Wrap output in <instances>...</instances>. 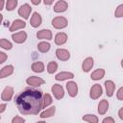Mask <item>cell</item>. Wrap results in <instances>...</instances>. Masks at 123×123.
Wrapping results in <instances>:
<instances>
[{"mask_svg": "<svg viewBox=\"0 0 123 123\" xmlns=\"http://www.w3.org/2000/svg\"><path fill=\"white\" fill-rule=\"evenodd\" d=\"M40 3V1L38 0V1H32V4H34V5H38Z\"/></svg>", "mask_w": 123, "mask_h": 123, "instance_id": "38", "label": "cell"}, {"mask_svg": "<svg viewBox=\"0 0 123 123\" xmlns=\"http://www.w3.org/2000/svg\"><path fill=\"white\" fill-rule=\"evenodd\" d=\"M15 104L22 114H37L42 109V93L37 89L26 88L16 96Z\"/></svg>", "mask_w": 123, "mask_h": 123, "instance_id": "1", "label": "cell"}, {"mask_svg": "<svg viewBox=\"0 0 123 123\" xmlns=\"http://www.w3.org/2000/svg\"><path fill=\"white\" fill-rule=\"evenodd\" d=\"M7 108V105L6 104H0V113L3 112Z\"/></svg>", "mask_w": 123, "mask_h": 123, "instance_id": "35", "label": "cell"}, {"mask_svg": "<svg viewBox=\"0 0 123 123\" xmlns=\"http://www.w3.org/2000/svg\"><path fill=\"white\" fill-rule=\"evenodd\" d=\"M12 123H25V120L20 116H14L12 120Z\"/></svg>", "mask_w": 123, "mask_h": 123, "instance_id": "31", "label": "cell"}, {"mask_svg": "<svg viewBox=\"0 0 123 123\" xmlns=\"http://www.w3.org/2000/svg\"><path fill=\"white\" fill-rule=\"evenodd\" d=\"M13 95V88L12 86H6L1 94V98L3 101H10Z\"/></svg>", "mask_w": 123, "mask_h": 123, "instance_id": "12", "label": "cell"}, {"mask_svg": "<svg viewBox=\"0 0 123 123\" xmlns=\"http://www.w3.org/2000/svg\"><path fill=\"white\" fill-rule=\"evenodd\" d=\"M102 123H115L114 122V119L111 116H108V117H105L102 121Z\"/></svg>", "mask_w": 123, "mask_h": 123, "instance_id": "34", "label": "cell"}, {"mask_svg": "<svg viewBox=\"0 0 123 123\" xmlns=\"http://www.w3.org/2000/svg\"><path fill=\"white\" fill-rule=\"evenodd\" d=\"M82 119H83L84 121L88 122V123H98V122H99L98 117H97L96 115H94V114H85V115L82 117Z\"/></svg>", "mask_w": 123, "mask_h": 123, "instance_id": "25", "label": "cell"}, {"mask_svg": "<svg viewBox=\"0 0 123 123\" xmlns=\"http://www.w3.org/2000/svg\"><path fill=\"white\" fill-rule=\"evenodd\" d=\"M104 75H105V70L103 68H98V69H96L95 71H93L91 73L90 78L94 81H98V80L102 79L104 77Z\"/></svg>", "mask_w": 123, "mask_h": 123, "instance_id": "21", "label": "cell"}, {"mask_svg": "<svg viewBox=\"0 0 123 123\" xmlns=\"http://www.w3.org/2000/svg\"><path fill=\"white\" fill-rule=\"evenodd\" d=\"M67 19L63 16H57L52 20V26L56 29H63L67 26Z\"/></svg>", "mask_w": 123, "mask_h": 123, "instance_id": "2", "label": "cell"}, {"mask_svg": "<svg viewBox=\"0 0 123 123\" xmlns=\"http://www.w3.org/2000/svg\"><path fill=\"white\" fill-rule=\"evenodd\" d=\"M53 3V1H44V4L45 5H51Z\"/></svg>", "mask_w": 123, "mask_h": 123, "instance_id": "39", "label": "cell"}, {"mask_svg": "<svg viewBox=\"0 0 123 123\" xmlns=\"http://www.w3.org/2000/svg\"><path fill=\"white\" fill-rule=\"evenodd\" d=\"M114 15L116 17H122L123 16V4H120L116 8V10L114 12Z\"/></svg>", "mask_w": 123, "mask_h": 123, "instance_id": "30", "label": "cell"}, {"mask_svg": "<svg viewBox=\"0 0 123 123\" xmlns=\"http://www.w3.org/2000/svg\"><path fill=\"white\" fill-rule=\"evenodd\" d=\"M55 112H56V107L53 106V107H50L49 109L45 110L44 111H42L39 116H40L41 118H48V117L53 116V115L55 114Z\"/></svg>", "mask_w": 123, "mask_h": 123, "instance_id": "22", "label": "cell"}, {"mask_svg": "<svg viewBox=\"0 0 123 123\" xmlns=\"http://www.w3.org/2000/svg\"><path fill=\"white\" fill-rule=\"evenodd\" d=\"M52 97H51V95L50 94H48V93H45L44 95H43V97H42V108H46V107H48L51 103H52Z\"/></svg>", "mask_w": 123, "mask_h": 123, "instance_id": "27", "label": "cell"}, {"mask_svg": "<svg viewBox=\"0 0 123 123\" xmlns=\"http://www.w3.org/2000/svg\"><path fill=\"white\" fill-rule=\"evenodd\" d=\"M51 90H52V93H53L54 97L57 100H61L62 98H63V96H64V90H63V87L61 85H59V84L53 85Z\"/></svg>", "mask_w": 123, "mask_h": 123, "instance_id": "4", "label": "cell"}, {"mask_svg": "<svg viewBox=\"0 0 123 123\" xmlns=\"http://www.w3.org/2000/svg\"><path fill=\"white\" fill-rule=\"evenodd\" d=\"M105 87H106V93H107L108 97H111L113 95L114 88H115L114 83L111 80H108L105 82Z\"/></svg>", "mask_w": 123, "mask_h": 123, "instance_id": "17", "label": "cell"}, {"mask_svg": "<svg viewBox=\"0 0 123 123\" xmlns=\"http://www.w3.org/2000/svg\"><path fill=\"white\" fill-rule=\"evenodd\" d=\"M66 89H67L69 96H71V97H75L78 94V86L73 81H70L66 84Z\"/></svg>", "mask_w": 123, "mask_h": 123, "instance_id": "8", "label": "cell"}, {"mask_svg": "<svg viewBox=\"0 0 123 123\" xmlns=\"http://www.w3.org/2000/svg\"><path fill=\"white\" fill-rule=\"evenodd\" d=\"M116 97L118 100H123V87H120L117 91V94H116Z\"/></svg>", "mask_w": 123, "mask_h": 123, "instance_id": "32", "label": "cell"}, {"mask_svg": "<svg viewBox=\"0 0 123 123\" xmlns=\"http://www.w3.org/2000/svg\"><path fill=\"white\" fill-rule=\"evenodd\" d=\"M4 4H5V2L3 0H0V11L4 8Z\"/></svg>", "mask_w": 123, "mask_h": 123, "instance_id": "37", "label": "cell"}, {"mask_svg": "<svg viewBox=\"0 0 123 123\" xmlns=\"http://www.w3.org/2000/svg\"><path fill=\"white\" fill-rule=\"evenodd\" d=\"M0 47H2L5 50H11L12 48V42H10L8 39L5 38H0Z\"/></svg>", "mask_w": 123, "mask_h": 123, "instance_id": "26", "label": "cell"}, {"mask_svg": "<svg viewBox=\"0 0 123 123\" xmlns=\"http://www.w3.org/2000/svg\"><path fill=\"white\" fill-rule=\"evenodd\" d=\"M32 70L37 73H41L44 71V64L42 62H36L32 64Z\"/></svg>", "mask_w": 123, "mask_h": 123, "instance_id": "23", "label": "cell"}, {"mask_svg": "<svg viewBox=\"0 0 123 123\" xmlns=\"http://www.w3.org/2000/svg\"><path fill=\"white\" fill-rule=\"evenodd\" d=\"M93 64H94V60H93V58L88 57V58L85 59V60L83 61V63H82V69H83V71H84V72H88V71L92 68Z\"/></svg>", "mask_w": 123, "mask_h": 123, "instance_id": "13", "label": "cell"}, {"mask_svg": "<svg viewBox=\"0 0 123 123\" xmlns=\"http://www.w3.org/2000/svg\"><path fill=\"white\" fill-rule=\"evenodd\" d=\"M25 27H26L25 21H23V20H21V19H15V20L12 23V25H11V27H10V31H11V32H14V31H17V30H19V29H23V28H25Z\"/></svg>", "mask_w": 123, "mask_h": 123, "instance_id": "15", "label": "cell"}, {"mask_svg": "<svg viewBox=\"0 0 123 123\" xmlns=\"http://www.w3.org/2000/svg\"><path fill=\"white\" fill-rule=\"evenodd\" d=\"M12 40L14 42L20 44V43H23V42L26 41V39H27V34L24 31H21V32L12 34Z\"/></svg>", "mask_w": 123, "mask_h": 123, "instance_id": "6", "label": "cell"}, {"mask_svg": "<svg viewBox=\"0 0 123 123\" xmlns=\"http://www.w3.org/2000/svg\"><path fill=\"white\" fill-rule=\"evenodd\" d=\"M56 56L60 61H67L70 58V53L66 49L59 48L56 50Z\"/></svg>", "mask_w": 123, "mask_h": 123, "instance_id": "9", "label": "cell"}, {"mask_svg": "<svg viewBox=\"0 0 123 123\" xmlns=\"http://www.w3.org/2000/svg\"><path fill=\"white\" fill-rule=\"evenodd\" d=\"M31 12H32V8H31V6H30L29 4H27V3L23 4V5L18 9V14H19L21 17H23L24 19H28V18H29V15H30Z\"/></svg>", "mask_w": 123, "mask_h": 123, "instance_id": "5", "label": "cell"}, {"mask_svg": "<svg viewBox=\"0 0 123 123\" xmlns=\"http://www.w3.org/2000/svg\"><path fill=\"white\" fill-rule=\"evenodd\" d=\"M26 83L32 86H39L41 85H43L45 82L42 78L40 77H37V76H31L26 80Z\"/></svg>", "mask_w": 123, "mask_h": 123, "instance_id": "7", "label": "cell"}, {"mask_svg": "<svg viewBox=\"0 0 123 123\" xmlns=\"http://www.w3.org/2000/svg\"><path fill=\"white\" fill-rule=\"evenodd\" d=\"M37 123H46V122H44V121H37Z\"/></svg>", "mask_w": 123, "mask_h": 123, "instance_id": "41", "label": "cell"}, {"mask_svg": "<svg viewBox=\"0 0 123 123\" xmlns=\"http://www.w3.org/2000/svg\"><path fill=\"white\" fill-rule=\"evenodd\" d=\"M57 69H58V63L56 62L52 61L47 64V71L49 74H53Z\"/></svg>", "mask_w": 123, "mask_h": 123, "instance_id": "28", "label": "cell"}, {"mask_svg": "<svg viewBox=\"0 0 123 123\" xmlns=\"http://www.w3.org/2000/svg\"><path fill=\"white\" fill-rule=\"evenodd\" d=\"M2 20H3V15L0 13V24H1V22H2Z\"/></svg>", "mask_w": 123, "mask_h": 123, "instance_id": "40", "label": "cell"}, {"mask_svg": "<svg viewBox=\"0 0 123 123\" xmlns=\"http://www.w3.org/2000/svg\"><path fill=\"white\" fill-rule=\"evenodd\" d=\"M50 48H51L50 43H48V42H46V41H41V42H39V43L37 44V49H38V51L41 52V53H46V52H48V51L50 50Z\"/></svg>", "mask_w": 123, "mask_h": 123, "instance_id": "24", "label": "cell"}, {"mask_svg": "<svg viewBox=\"0 0 123 123\" xmlns=\"http://www.w3.org/2000/svg\"><path fill=\"white\" fill-rule=\"evenodd\" d=\"M0 119H1V117H0Z\"/></svg>", "mask_w": 123, "mask_h": 123, "instance_id": "42", "label": "cell"}, {"mask_svg": "<svg viewBox=\"0 0 123 123\" xmlns=\"http://www.w3.org/2000/svg\"><path fill=\"white\" fill-rule=\"evenodd\" d=\"M41 21H42V18L40 16V14L38 12H34L31 19H30V24L32 25V27L34 28H37L40 24H41Z\"/></svg>", "mask_w": 123, "mask_h": 123, "instance_id": "14", "label": "cell"}, {"mask_svg": "<svg viewBox=\"0 0 123 123\" xmlns=\"http://www.w3.org/2000/svg\"><path fill=\"white\" fill-rule=\"evenodd\" d=\"M67 8H68L67 2H65L63 0H60L54 5L53 10H54L55 12H63L67 10Z\"/></svg>", "mask_w": 123, "mask_h": 123, "instance_id": "10", "label": "cell"}, {"mask_svg": "<svg viewBox=\"0 0 123 123\" xmlns=\"http://www.w3.org/2000/svg\"><path fill=\"white\" fill-rule=\"evenodd\" d=\"M102 92H103V89H102V86L101 85L99 84H95L91 86L90 88V91H89V97L93 100L95 99H98L101 95H102Z\"/></svg>", "mask_w": 123, "mask_h": 123, "instance_id": "3", "label": "cell"}, {"mask_svg": "<svg viewBox=\"0 0 123 123\" xmlns=\"http://www.w3.org/2000/svg\"><path fill=\"white\" fill-rule=\"evenodd\" d=\"M72 78H74V74L72 72H60L55 77L57 81H64V80L72 79Z\"/></svg>", "mask_w": 123, "mask_h": 123, "instance_id": "19", "label": "cell"}, {"mask_svg": "<svg viewBox=\"0 0 123 123\" xmlns=\"http://www.w3.org/2000/svg\"><path fill=\"white\" fill-rule=\"evenodd\" d=\"M67 41V35L65 33H58L55 37V43L57 45H62Z\"/></svg>", "mask_w": 123, "mask_h": 123, "instance_id": "18", "label": "cell"}, {"mask_svg": "<svg viewBox=\"0 0 123 123\" xmlns=\"http://www.w3.org/2000/svg\"><path fill=\"white\" fill-rule=\"evenodd\" d=\"M13 66L12 64H9V65H6L4 66L1 70H0V79H3V78H6L10 75H12L13 73Z\"/></svg>", "mask_w": 123, "mask_h": 123, "instance_id": "16", "label": "cell"}, {"mask_svg": "<svg viewBox=\"0 0 123 123\" xmlns=\"http://www.w3.org/2000/svg\"><path fill=\"white\" fill-rule=\"evenodd\" d=\"M37 37L38 39H52V32L49 29H42L37 33Z\"/></svg>", "mask_w": 123, "mask_h": 123, "instance_id": "11", "label": "cell"}, {"mask_svg": "<svg viewBox=\"0 0 123 123\" xmlns=\"http://www.w3.org/2000/svg\"><path fill=\"white\" fill-rule=\"evenodd\" d=\"M16 6H17L16 0H8L6 2V10L7 11H12L15 9Z\"/></svg>", "mask_w": 123, "mask_h": 123, "instance_id": "29", "label": "cell"}, {"mask_svg": "<svg viewBox=\"0 0 123 123\" xmlns=\"http://www.w3.org/2000/svg\"><path fill=\"white\" fill-rule=\"evenodd\" d=\"M108 109H109V102L106 99L101 100L98 105V112L103 115L108 111Z\"/></svg>", "mask_w": 123, "mask_h": 123, "instance_id": "20", "label": "cell"}, {"mask_svg": "<svg viewBox=\"0 0 123 123\" xmlns=\"http://www.w3.org/2000/svg\"><path fill=\"white\" fill-rule=\"evenodd\" d=\"M122 111H123V109L121 108V109L119 110V111H118V115H119V118H120V119L123 118V116H122Z\"/></svg>", "mask_w": 123, "mask_h": 123, "instance_id": "36", "label": "cell"}, {"mask_svg": "<svg viewBox=\"0 0 123 123\" xmlns=\"http://www.w3.org/2000/svg\"><path fill=\"white\" fill-rule=\"evenodd\" d=\"M7 58H8L7 54L4 53V52H1V51H0V63H3V62L7 60Z\"/></svg>", "mask_w": 123, "mask_h": 123, "instance_id": "33", "label": "cell"}]
</instances>
